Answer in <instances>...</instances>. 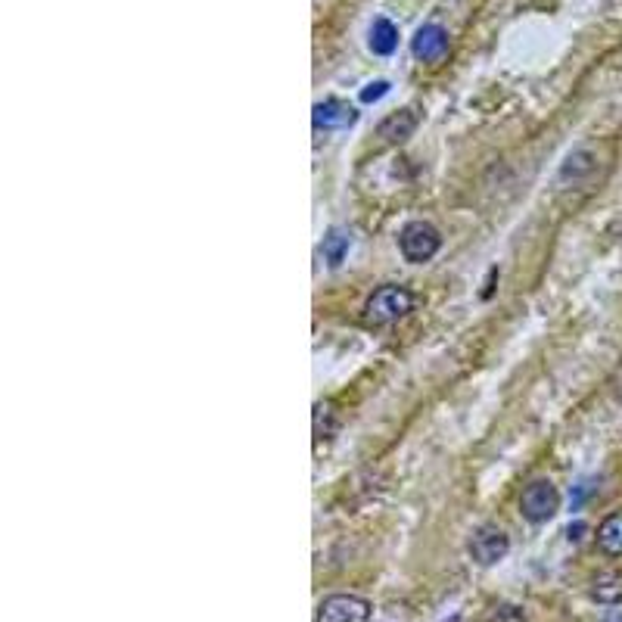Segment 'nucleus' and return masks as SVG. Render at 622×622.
<instances>
[{
    "label": "nucleus",
    "mask_w": 622,
    "mask_h": 622,
    "mask_svg": "<svg viewBox=\"0 0 622 622\" xmlns=\"http://www.w3.org/2000/svg\"><path fill=\"white\" fill-rule=\"evenodd\" d=\"M411 308H414L411 290H405L399 284H386L371 299H367V305H364V324L367 327H389L395 321H402Z\"/></svg>",
    "instance_id": "nucleus-1"
},
{
    "label": "nucleus",
    "mask_w": 622,
    "mask_h": 622,
    "mask_svg": "<svg viewBox=\"0 0 622 622\" xmlns=\"http://www.w3.org/2000/svg\"><path fill=\"white\" fill-rule=\"evenodd\" d=\"M399 246H402V256L408 262L420 265V262H430L436 256L439 246H442V237H439V231L433 228V224L411 221V224H405V231L399 234Z\"/></svg>",
    "instance_id": "nucleus-2"
},
{
    "label": "nucleus",
    "mask_w": 622,
    "mask_h": 622,
    "mask_svg": "<svg viewBox=\"0 0 622 622\" xmlns=\"http://www.w3.org/2000/svg\"><path fill=\"white\" fill-rule=\"evenodd\" d=\"M557 504H560L557 489L548 483V479H535V483L526 486V492L520 498V514L529 523H545L557 514Z\"/></svg>",
    "instance_id": "nucleus-3"
},
{
    "label": "nucleus",
    "mask_w": 622,
    "mask_h": 622,
    "mask_svg": "<svg viewBox=\"0 0 622 622\" xmlns=\"http://www.w3.org/2000/svg\"><path fill=\"white\" fill-rule=\"evenodd\" d=\"M315 622H371V604L358 595H330L321 601Z\"/></svg>",
    "instance_id": "nucleus-4"
},
{
    "label": "nucleus",
    "mask_w": 622,
    "mask_h": 622,
    "mask_svg": "<svg viewBox=\"0 0 622 622\" xmlns=\"http://www.w3.org/2000/svg\"><path fill=\"white\" fill-rule=\"evenodd\" d=\"M507 548H511V542H507V535L498 529V526H483L473 532L470 539V557L476 563H483V567H492V563H498Z\"/></svg>",
    "instance_id": "nucleus-5"
},
{
    "label": "nucleus",
    "mask_w": 622,
    "mask_h": 622,
    "mask_svg": "<svg viewBox=\"0 0 622 622\" xmlns=\"http://www.w3.org/2000/svg\"><path fill=\"white\" fill-rule=\"evenodd\" d=\"M411 50H414V56L420 63H439V60H445V53H448V32L436 22L420 25L414 41H411Z\"/></svg>",
    "instance_id": "nucleus-6"
},
{
    "label": "nucleus",
    "mask_w": 622,
    "mask_h": 622,
    "mask_svg": "<svg viewBox=\"0 0 622 622\" xmlns=\"http://www.w3.org/2000/svg\"><path fill=\"white\" fill-rule=\"evenodd\" d=\"M355 119H358V112L343 100H324L315 106V112H311V122H315L318 131L349 128V125H355Z\"/></svg>",
    "instance_id": "nucleus-7"
},
{
    "label": "nucleus",
    "mask_w": 622,
    "mask_h": 622,
    "mask_svg": "<svg viewBox=\"0 0 622 622\" xmlns=\"http://www.w3.org/2000/svg\"><path fill=\"white\" fill-rule=\"evenodd\" d=\"M414 128H417V116L411 109H402V112H392L389 119H383L377 131L386 144H405V140L414 134Z\"/></svg>",
    "instance_id": "nucleus-8"
},
{
    "label": "nucleus",
    "mask_w": 622,
    "mask_h": 622,
    "mask_svg": "<svg viewBox=\"0 0 622 622\" xmlns=\"http://www.w3.org/2000/svg\"><path fill=\"white\" fill-rule=\"evenodd\" d=\"M598 545L610 557H619L622 554V511L619 514H610L601 523V529H598Z\"/></svg>",
    "instance_id": "nucleus-9"
},
{
    "label": "nucleus",
    "mask_w": 622,
    "mask_h": 622,
    "mask_svg": "<svg viewBox=\"0 0 622 622\" xmlns=\"http://www.w3.org/2000/svg\"><path fill=\"white\" fill-rule=\"evenodd\" d=\"M395 47H399V28H395L389 19H377L371 25V50L377 56H389Z\"/></svg>",
    "instance_id": "nucleus-10"
},
{
    "label": "nucleus",
    "mask_w": 622,
    "mask_h": 622,
    "mask_svg": "<svg viewBox=\"0 0 622 622\" xmlns=\"http://www.w3.org/2000/svg\"><path fill=\"white\" fill-rule=\"evenodd\" d=\"M349 243H352V237H349V231H343V228H333V231L324 237L321 252H324V259H327V265H330V268L343 265L346 252H349Z\"/></svg>",
    "instance_id": "nucleus-11"
},
{
    "label": "nucleus",
    "mask_w": 622,
    "mask_h": 622,
    "mask_svg": "<svg viewBox=\"0 0 622 622\" xmlns=\"http://www.w3.org/2000/svg\"><path fill=\"white\" fill-rule=\"evenodd\" d=\"M595 598L601 604H616L622 601V576L619 573H601L595 579Z\"/></svg>",
    "instance_id": "nucleus-12"
},
{
    "label": "nucleus",
    "mask_w": 622,
    "mask_h": 622,
    "mask_svg": "<svg viewBox=\"0 0 622 622\" xmlns=\"http://www.w3.org/2000/svg\"><path fill=\"white\" fill-rule=\"evenodd\" d=\"M386 94H389V81H374V84H367V88L361 91V103H377Z\"/></svg>",
    "instance_id": "nucleus-13"
},
{
    "label": "nucleus",
    "mask_w": 622,
    "mask_h": 622,
    "mask_svg": "<svg viewBox=\"0 0 622 622\" xmlns=\"http://www.w3.org/2000/svg\"><path fill=\"white\" fill-rule=\"evenodd\" d=\"M591 489H595L591 483H579V486H576V492L570 495V501H573V511H576V507H582V501L588 498V492H591Z\"/></svg>",
    "instance_id": "nucleus-14"
},
{
    "label": "nucleus",
    "mask_w": 622,
    "mask_h": 622,
    "mask_svg": "<svg viewBox=\"0 0 622 622\" xmlns=\"http://www.w3.org/2000/svg\"><path fill=\"white\" fill-rule=\"evenodd\" d=\"M582 532H585V526H582V523H576V526H570V529H567V535H570V542H576V539H582Z\"/></svg>",
    "instance_id": "nucleus-15"
}]
</instances>
